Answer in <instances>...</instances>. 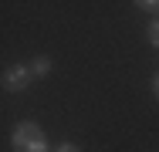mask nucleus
<instances>
[{"mask_svg":"<svg viewBox=\"0 0 159 152\" xmlns=\"http://www.w3.org/2000/svg\"><path fill=\"white\" fill-rule=\"evenodd\" d=\"M31 81H34L31 64H10V68L3 71V88L7 91H24Z\"/></svg>","mask_w":159,"mask_h":152,"instance_id":"2","label":"nucleus"},{"mask_svg":"<svg viewBox=\"0 0 159 152\" xmlns=\"http://www.w3.org/2000/svg\"><path fill=\"white\" fill-rule=\"evenodd\" d=\"M152 95H156V101H159V74L152 78Z\"/></svg>","mask_w":159,"mask_h":152,"instance_id":"7","label":"nucleus"},{"mask_svg":"<svg viewBox=\"0 0 159 152\" xmlns=\"http://www.w3.org/2000/svg\"><path fill=\"white\" fill-rule=\"evenodd\" d=\"M135 7H139V10H146V14H156V17H159V0H139Z\"/></svg>","mask_w":159,"mask_h":152,"instance_id":"5","label":"nucleus"},{"mask_svg":"<svg viewBox=\"0 0 159 152\" xmlns=\"http://www.w3.org/2000/svg\"><path fill=\"white\" fill-rule=\"evenodd\" d=\"M51 68H54V64H51V58H48V54H41V58H34V61H31L34 78H48V74H51Z\"/></svg>","mask_w":159,"mask_h":152,"instance_id":"3","label":"nucleus"},{"mask_svg":"<svg viewBox=\"0 0 159 152\" xmlns=\"http://www.w3.org/2000/svg\"><path fill=\"white\" fill-rule=\"evenodd\" d=\"M10 142H14V152H54L48 145V135H44V128L37 122H20L14 128Z\"/></svg>","mask_w":159,"mask_h":152,"instance_id":"1","label":"nucleus"},{"mask_svg":"<svg viewBox=\"0 0 159 152\" xmlns=\"http://www.w3.org/2000/svg\"><path fill=\"white\" fill-rule=\"evenodd\" d=\"M54 152H81V149H78L75 142H61V145H58V149H54Z\"/></svg>","mask_w":159,"mask_h":152,"instance_id":"6","label":"nucleus"},{"mask_svg":"<svg viewBox=\"0 0 159 152\" xmlns=\"http://www.w3.org/2000/svg\"><path fill=\"white\" fill-rule=\"evenodd\" d=\"M146 41H149L152 47H159V17L152 20V24H149V30H146Z\"/></svg>","mask_w":159,"mask_h":152,"instance_id":"4","label":"nucleus"}]
</instances>
